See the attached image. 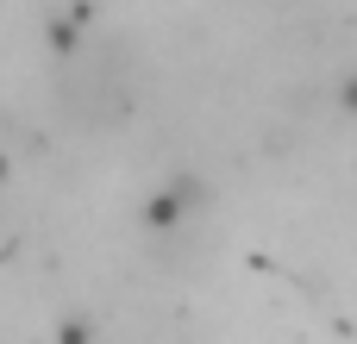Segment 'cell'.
Instances as JSON below:
<instances>
[{
    "label": "cell",
    "mask_w": 357,
    "mask_h": 344,
    "mask_svg": "<svg viewBox=\"0 0 357 344\" xmlns=\"http://www.w3.org/2000/svg\"><path fill=\"white\" fill-rule=\"evenodd\" d=\"M207 201H213V188H207L195 169H176L163 188H151V201L138 207V219H144V232H157V238H182V232L207 213Z\"/></svg>",
    "instance_id": "6da1fadb"
},
{
    "label": "cell",
    "mask_w": 357,
    "mask_h": 344,
    "mask_svg": "<svg viewBox=\"0 0 357 344\" xmlns=\"http://www.w3.org/2000/svg\"><path fill=\"white\" fill-rule=\"evenodd\" d=\"M333 100H339V113H345V119H357V69H345V81L333 88Z\"/></svg>",
    "instance_id": "7a4b0ae2"
},
{
    "label": "cell",
    "mask_w": 357,
    "mask_h": 344,
    "mask_svg": "<svg viewBox=\"0 0 357 344\" xmlns=\"http://www.w3.org/2000/svg\"><path fill=\"white\" fill-rule=\"evenodd\" d=\"M63 344H88V326H82V320H69V326H63Z\"/></svg>",
    "instance_id": "3957f363"
}]
</instances>
